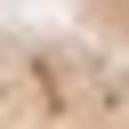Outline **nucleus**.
<instances>
[{
	"label": "nucleus",
	"mask_w": 129,
	"mask_h": 129,
	"mask_svg": "<svg viewBox=\"0 0 129 129\" xmlns=\"http://www.w3.org/2000/svg\"><path fill=\"white\" fill-rule=\"evenodd\" d=\"M0 129H129V0L0 24Z\"/></svg>",
	"instance_id": "1"
}]
</instances>
